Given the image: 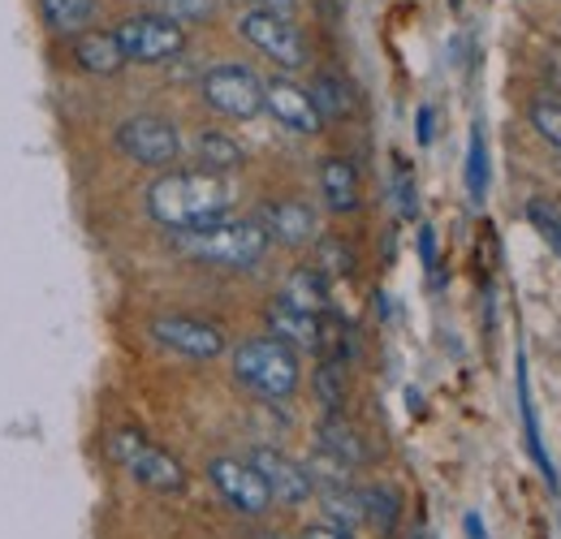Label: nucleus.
Masks as SVG:
<instances>
[{
	"label": "nucleus",
	"mask_w": 561,
	"mask_h": 539,
	"mask_svg": "<svg viewBox=\"0 0 561 539\" xmlns=\"http://www.w3.org/2000/svg\"><path fill=\"white\" fill-rule=\"evenodd\" d=\"M358 496H363V514H367V523H371L376 531L389 536V531L398 527V518H402V496H398L393 488H385V483L363 488Z\"/></svg>",
	"instance_id": "obj_21"
},
{
	"label": "nucleus",
	"mask_w": 561,
	"mask_h": 539,
	"mask_svg": "<svg viewBox=\"0 0 561 539\" xmlns=\"http://www.w3.org/2000/svg\"><path fill=\"white\" fill-rule=\"evenodd\" d=\"M280 298H285L289 307L307 311V316H324V311H329V276H324L320 268L289 272V280H285Z\"/></svg>",
	"instance_id": "obj_16"
},
{
	"label": "nucleus",
	"mask_w": 561,
	"mask_h": 539,
	"mask_svg": "<svg viewBox=\"0 0 561 539\" xmlns=\"http://www.w3.org/2000/svg\"><path fill=\"white\" fill-rule=\"evenodd\" d=\"M467 195H471V203H484V195H489V147H484L480 126L471 130V142H467Z\"/></svg>",
	"instance_id": "obj_23"
},
{
	"label": "nucleus",
	"mask_w": 561,
	"mask_h": 539,
	"mask_svg": "<svg viewBox=\"0 0 561 539\" xmlns=\"http://www.w3.org/2000/svg\"><path fill=\"white\" fill-rule=\"evenodd\" d=\"M320 191H324L329 211H354L358 207V173H354L351 160L324 156V164H320Z\"/></svg>",
	"instance_id": "obj_15"
},
{
	"label": "nucleus",
	"mask_w": 561,
	"mask_h": 539,
	"mask_svg": "<svg viewBox=\"0 0 561 539\" xmlns=\"http://www.w3.org/2000/svg\"><path fill=\"white\" fill-rule=\"evenodd\" d=\"M462 527H467V539H489V531H484V518H480V514H467V518H462Z\"/></svg>",
	"instance_id": "obj_36"
},
{
	"label": "nucleus",
	"mask_w": 561,
	"mask_h": 539,
	"mask_svg": "<svg viewBox=\"0 0 561 539\" xmlns=\"http://www.w3.org/2000/svg\"><path fill=\"white\" fill-rule=\"evenodd\" d=\"M298 0H260L255 9H268V13H280V18H289V9H294Z\"/></svg>",
	"instance_id": "obj_37"
},
{
	"label": "nucleus",
	"mask_w": 561,
	"mask_h": 539,
	"mask_svg": "<svg viewBox=\"0 0 561 539\" xmlns=\"http://www.w3.org/2000/svg\"><path fill=\"white\" fill-rule=\"evenodd\" d=\"M233 203V191L220 173H164L147 186V211L156 225H164L169 233H191V229H204L225 220Z\"/></svg>",
	"instance_id": "obj_1"
},
{
	"label": "nucleus",
	"mask_w": 561,
	"mask_h": 539,
	"mask_svg": "<svg viewBox=\"0 0 561 539\" xmlns=\"http://www.w3.org/2000/svg\"><path fill=\"white\" fill-rule=\"evenodd\" d=\"M264 108L277 117L285 130H294V135H320V130H324V122H320V113H316L307 87H298V82H289V78L264 82Z\"/></svg>",
	"instance_id": "obj_13"
},
{
	"label": "nucleus",
	"mask_w": 561,
	"mask_h": 539,
	"mask_svg": "<svg viewBox=\"0 0 561 539\" xmlns=\"http://www.w3.org/2000/svg\"><path fill=\"white\" fill-rule=\"evenodd\" d=\"M204 100H208L216 113L225 117H238V122H251L260 108H264V82L260 73L247 66H216L204 73L199 82Z\"/></svg>",
	"instance_id": "obj_7"
},
{
	"label": "nucleus",
	"mask_w": 561,
	"mask_h": 539,
	"mask_svg": "<svg viewBox=\"0 0 561 539\" xmlns=\"http://www.w3.org/2000/svg\"><path fill=\"white\" fill-rule=\"evenodd\" d=\"M117 147L142 169H169L182 156V138L164 117H130L117 126Z\"/></svg>",
	"instance_id": "obj_9"
},
{
	"label": "nucleus",
	"mask_w": 561,
	"mask_h": 539,
	"mask_svg": "<svg viewBox=\"0 0 561 539\" xmlns=\"http://www.w3.org/2000/svg\"><path fill=\"white\" fill-rule=\"evenodd\" d=\"M195 151H199L204 173H229V169H242V160H247V151H242V147H238L229 135H220V130L199 135Z\"/></svg>",
	"instance_id": "obj_20"
},
{
	"label": "nucleus",
	"mask_w": 561,
	"mask_h": 539,
	"mask_svg": "<svg viewBox=\"0 0 561 539\" xmlns=\"http://www.w3.org/2000/svg\"><path fill=\"white\" fill-rule=\"evenodd\" d=\"M320 272L324 276H351L354 272V251L342 238H324L320 242Z\"/></svg>",
	"instance_id": "obj_28"
},
{
	"label": "nucleus",
	"mask_w": 561,
	"mask_h": 539,
	"mask_svg": "<svg viewBox=\"0 0 561 539\" xmlns=\"http://www.w3.org/2000/svg\"><path fill=\"white\" fill-rule=\"evenodd\" d=\"M208 479H211V488L220 492V501H225L229 509L247 514V518H260V514L273 509V492L264 488L260 471H255L251 462H242V458H211Z\"/></svg>",
	"instance_id": "obj_8"
},
{
	"label": "nucleus",
	"mask_w": 561,
	"mask_h": 539,
	"mask_svg": "<svg viewBox=\"0 0 561 539\" xmlns=\"http://www.w3.org/2000/svg\"><path fill=\"white\" fill-rule=\"evenodd\" d=\"M420 255L423 264H427V272L436 268V233L432 229H420Z\"/></svg>",
	"instance_id": "obj_33"
},
{
	"label": "nucleus",
	"mask_w": 561,
	"mask_h": 539,
	"mask_svg": "<svg viewBox=\"0 0 561 539\" xmlns=\"http://www.w3.org/2000/svg\"><path fill=\"white\" fill-rule=\"evenodd\" d=\"M151 337L186 358H216L225 349L220 329L208 320H195V316H156L151 320Z\"/></svg>",
	"instance_id": "obj_10"
},
{
	"label": "nucleus",
	"mask_w": 561,
	"mask_h": 539,
	"mask_svg": "<svg viewBox=\"0 0 561 539\" xmlns=\"http://www.w3.org/2000/svg\"><path fill=\"white\" fill-rule=\"evenodd\" d=\"M44 4V18L53 31L70 35V31H82L87 18H91V0H39Z\"/></svg>",
	"instance_id": "obj_25"
},
{
	"label": "nucleus",
	"mask_w": 561,
	"mask_h": 539,
	"mask_svg": "<svg viewBox=\"0 0 561 539\" xmlns=\"http://www.w3.org/2000/svg\"><path fill=\"white\" fill-rule=\"evenodd\" d=\"M432 122H436V113L423 104L420 108V142H432V135H436V126H432Z\"/></svg>",
	"instance_id": "obj_35"
},
{
	"label": "nucleus",
	"mask_w": 561,
	"mask_h": 539,
	"mask_svg": "<svg viewBox=\"0 0 561 539\" xmlns=\"http://www.w3.org/2000/svg\"><path fill=\"white\" fill-rule=\"evenodd\" d=\"M527 216L536 220V229L561 251V211L558 207H549V203H527Z\"/></svg>",
	"instance_id": "obj_30"
},
{
	"label": "nucleus",
	"mask_w": 561,
	"mask_h": 539,
	"mask_svg": "<svg viewBox=\"0 0 561 539\" xmlns=\"http://www.w3.org/2000/svg\"><path fill=\"white\" fill-rule=\"evenodd\" d=\"M302 539H351V531H342V527H333V523H316V527H307Z\"/></svg>",
	"instance_id": "obj_32"
},
{
	"label": "nucleus",
	"mask_w": 561,
	"mask_h": 539,
	"mask_svg": "<svg viewBox=\"0 0 561 539\" xmlns=\"http://www.w3.org/2000/svg\"><path fill=\"white\" fill-rule=\"evenodd\" d=\"M264 320H268V337L285 341L289 349H320V337H324V320L320 316H307V311L289 307L285 298H277Z\"/></svg>",
	"instance_id": "obj_14"
},
{
	"label": "nucleus",
	"mask_w": 561,
	"mask_h": 539,
	"mask_svg": "<svg viewBox=\"0 0 561 539\" xmlns=\"http://www.w3.org/2000/svg\"><path fill=\"white\" fill-rule=\"evenodd\" d=\"M238 31L247 44H255L264 57H273L280 69H302L307 66V39L302 31L280 18V13H268V9H247L238 18Z\"/></svg>",
	"instance_id": "obj_6"
},
{
	"label": "nucleus",
	"mask_w": 561,
	"mask_h": 539,
	"mask_svg": "<svg viewBox=\"0 0 561 539\" xmlns=\"http://www.w3.org/2000/svg\"><path fill=\"white\" fill-rule=\"evenodd\" d=\"M173 242L182 255L199 264H216V268H251L268 251V233L255 220H216L191 233H173Z\"/></svg>",
	"instance_id": "obj_2"
},
{
	"label": "nucleus",
	"mask_w": 561,
	"mask_h": 539,
	"mask_svg": "<svg viewBox=\"0 0 561 539\" xmlns=\"http://www.w3.org/2000/svg\"><path fill=\"white\" fill-rule=\"evenodd\" d=\"M531 126H536V135L545 138V142H553L561 151V100H536L531 104Z\"/></svg>",
	"instance_id": "obj_27"
},
{
	"label": "nucleus",
	"mask_w": 561,
	"mask_h": 539,
	"mask_svg": "<svg viewBox=\"0 0 561 539\" xmlns=\"http://www.w3.org/2000/svg\"><path fill=\"white\" fill-rule=\"evenodd\" d=\"M264 539H285V536H264Z\"/></svg>",
	"instance_id": "obj_38"
},
{
	"label": "nucleus",
	"mask_w": 561,
	"mask_h": 539,
	"mask_svg": "<svg viewBox=\"0 0 561 539\" xmlns=\"http://www.w3.org/2000/svg\"><path fill=\"white\" fill-rule=\"evenodd\" d=\"M73 57H78V66L87 69V73H117V69L126 66L113 31H87V35H78Z\"/></svg>",
	"instance_id": "obj_18"
},
{
	"label": "nucleus",
	"mask_w": 561,
	"mask_h": 539,
	"mask_svg": "<svg viewBox=\"0 0 561 539\" xmlns=\"http://www.w3.org/2000/svg\"><path fill=\"white\" fill-rule=\"evenodd\" d=\"M108 454H113V462L130 474L135 483H142L147 492H164V496H169V492H182V488H186L182 462H178L169 449L151 445L135 427L113 432V436H108Z\"/></svg>",
	"instance_id": "obj_4"
},
{
	"label": "nucleus",
	"mask_w": 561,
	"mask_h": 539,
	"mask_svg": "<svg viewBox=\"0 0 561 539\" xmlns=\"http://www.w3.org/2000/svg\"><path fill=\"white\" fill-rule=\"evenodd\" d=\"M320 449H324V454H333V458H342L346 467L367 462V445H363V436L354 432L342 414H329V418L320 423Z\"/></svg>",
	"instance_id": "obj_19"
},
{
	"label": "nucleus",
	"mask_w": 561,
	"mask_h": 539,
	"mask_svg": "<svg viewBox=\"0 0 561 539\" xmlns=\"http://www.w3.org/2000/svg\"><path fill=\"white\" fill-rule=\"evenodd\" d=\"M117 48L126 61H139V66H160V61H173L182 48H186V31L182 22L164 18V13H142V18H126L117 31H113Z\"/></svg>",
	"instance_id": "obj_5"
},
{
	"label": "nucleus",
	"mask_w": 561,
	"mask_h": 539,
	"mask_svg": "<svg viewBox=\"0 0 561 539\" xmlns=\"http://www.w3.org/2000/svg\"><path fill=\"white\" fill-rule=\"evenodd\" d=\"M247 462L260 471L264 488L273 492V501H280V505H302V501L316 492L307 467H302V462H294V458H285L280 449H255Z\"/></svg>",
	"instance_id": "obj_11"
},
{
	"label": "nucleus",
	"mask_w": 561,
	"mask_h": 539,
	"mask_svg": "<svg viewBox=\"0 0 561 539\" xmlns=\"http://www.w3.org/2000/svg\"><path fill=\"white\" fill-rule=\"evenodd\" d=\"M255 225L268 233V242H280V246H307V242H316V233H320L316 211H311L302 199L264 203Z\"/></svg>",
	"instance_id": "obj_12"
},
{
	"label": "nucleus",
	"mask_w": 561,
	"mask_h": 539,
	"mask_svg": "<svg viewBox=\"0 0 561 539\" xmlns=\"http://www.w3.org/2000/svg\"><path fill=\"white\" fill-rule=\"evenodd\" d=\"M324 518H329L333 527H342V531H354V527H363V523H367V514H363V496H358L354 488L324 492Z\"/></svg>",
	"instance_id": "obj_22"
},
{
	"label": "nucleus",
	"mask_w": 561,
	"mask_h": 539,
	"mask_svg": "<svg viewBox=\"0 0 561 539\" xmlns=\"http://www.w3.org/2000/svg\"><path fill=\"white\" fill-rule=\"evenodd\" d=\"M307 474H311V488H324V492H337V488H351V467L324 449L311 454L307 462Z\"/></svg>",
	"instance_id": "obj_24"
},
{
	"label": "nucleus",
	"mask_w": 561,
	"mask_h": 539,
	"mask_svg": "<svg viewBox=\"0 0 561 539\" xmlns=\"http://www.w3.org/2000/svg\"><path fill=\"white\" fill-rule=\"evenodd\" d=\"M233 376L255 393V398H268V402H285L298 380H302V367H298V349H289L277 337H251L233 349Z\"/></svg>",
	"instance_id": "obj_3"
},
{
	"label": "nucleus",
	"mask_w": 561,
	"mask_h": 539,
	"mask_svg": "<svg viewBox=\"0 0 561 539\" xmlns=\"http://www.w3.org/2000/svg\"><path fill=\"white\" fill-rule=\"evenodd\" d=\"M316 393H320V402L329 405V414H337L342 402H346V376H342V363H320V371H316Z\"/></svg>",
	"instance_id": "obj_26"
},
{
	"label": "nucleus",
	"mask_w": 561,
	"mask_h": 539,
	"mask_svg": "<svg viewBox=\"0 0 561 539\" xmlns=\"http://www.w3.org/2000/svg\"><path fill=\"white\" fill-rule=\"evenodd\" d=\"M311 104H316V113H320V122H342V117H351L354 113V91L351 82L342 78V73H316V82H311Z\"/></svg>",
	"instance_id": "obj_17"
},
{
	"label": "nucleus",
	"mask_w": 561,
	"mask_h": 539,
	"mask_svg": "<svg viewBox=\"0 0 561 539\" xmlns=\"http://www.w3.org/2000/svg\"><path fill=\"white\" fill-rule=\"evenodd\" d=\"M393 199H398V216H415L420 211V199H415V177H411V169L407 164H398L393 169Z\"/></svg>",
	"instance_id": "obj_29"
},
{
	"label": "nucleus",
	"mask_w": 561,
	"mask_h": 539,
	"mask_svg": "<svg viewBox=\"0 0 561 539\" xmlns=\"http://www.w3.org/2000/svg\"><path fill=\"white\" fill-rule=\"evenodd\" d=\"M164 18L173 22H195V18H208L211 13V0H164Z\"/></svg>",
	"instance_id": "obj_31"
},
{
	"label": "nucleus",
	"mask_w": 561,
	"mask_h": 539,
	"mask_svg": "<svg viewBox=\"0 0 561 539\" xmlns=\"http://www.w3.org/2000/svg\"><path fill=\"white\" fill-rule=\"evenodd\" d=\"M545 66H549V82L561 91V44H549V61Z\"/></svg>",
	"instance_id": "obj_34"
}]
</instances>
